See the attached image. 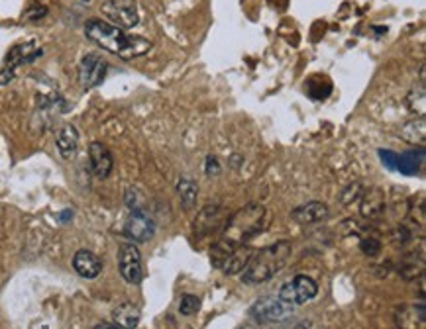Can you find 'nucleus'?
<instances>
[{"label":"nucleus","mask_w":426,"mask_h":329,"mask_svg":"<svg viewBox=\"0 0 426 329\" xmlns=\"http://www.w3.org/2000/svg\"><path fill=\"white\" fill-rule=\"evenodd\" d=\"M289 257H291V245L287 241H279L269 247H264L259 253L250 257V261L242 271V281L246 284H264L271 281L285 267Z\"/></svg>","instance_id":"2"},{"label":"nucleus","mask_w":426,"mask_h":329,"mask_svg":"<svg viewBox=\"0 0 426 329\" xmlns=\"http://www.w3.org/2000/svg\"><path fill=\"white\" fill-rule=\"evenodd\" d=\"M265 217H267V212H265L264 206L248 204L228 220L222 239L228 243H234V245H244L246 241L255 238L264 229Z\"/></svg>","instance_id":"3"},{"label":"nucleus","mask_w":426,"mask_h":329,"mask_svg":"<svg viewBox=\"0 0 426 329\" xmlns=\"http://www.w3.org/2000/svg\"><path fill=\"white\" fill-rule=\"evenodd\" d=\"M46 8L44 6H40V10L34 12V10H30L28 14H26V18H30V20H37V18H42V16H46Z\"/></svg>","instance_id":"22"},{"label":"nucleus","mask_w":426,"mask_h":329,"mask_svg":"<svg viewBox=\"0 0 426 329\" xmlns=\"http://www.w3.org/2000/svg\"><path fill=\"white\" fill-rule=\"evenodd\" d=\"M124 233L136 243H146L155 235V222L146 210H132L124 224Z\"/></svg>","instance_id":"8"},{"label":"nucleus","mask_w":426,"mask_h":329,"mask_svg":"<svg viewBox=\"0 0 426 329\" xmlns=\"http://www.w3.org/2000/svg\"><path fill=\"white\" fill-rule=\"evenodd\" d=\"M201 310V298H196L193 294H185L181 298V304H179V312L183 316H195L196 312Z\"/></svg>","instance_id":"18"},{"label":"nucleus","mask_w":426,"mask_h":329,"mask_svg":"<svg viewBox=\"0 0 426 329\" xmlns=\"http://www.w3.org/2000/svg\"><path fill=\"white\" fill-rule=\"evenodd\" d=\"M126 204L130 210H144V196H142L138 188H128Z\"/></svg>","instance_id":"19"},{"label":"nucleus","mask_w":426,"mask_h":329,"mask_svg":"<svg viewBox=\"0 0 426 329\" xmlns=\"http://www.w3.org/2000/svg\"><path fill=\"white\" fill-rule=\"evenodd\" d=\"M139 318H142V314H139L138 306H134V304H120V306L116 308L114 312H112V319H114V323L118 326V328L122 329H132L136 328L139 323Z\"/></svg>","instance_id":"16"},{"label":"nucleus","mask_w":426,"mask_h":329,"mask_svg":"<svg viewBox=\"0 0 426 329\" xmlns=\"http://www.w3.org/2000/svg\"><path fill=\"white\" fill-rule=\"evenodd\" d=\"M425 163V149H411V151H404V153H397V159H395V169L399 170L401 175L407 177H413L418 172L420 165Z\"/></svg>","instance_id":"15"},{"label":"nucleus","mask_w":426,"mask_h":329,"mask_svg":"<svg viewBox=\"0 0 426 329\" xmlns=\"http://www.w3.org/2000/svg\"><path fill=\"white\" fill-rule=\"evenodd\" d=\"M85 35L92 44L103 47L104 51H110L122 59H134L151 49V44L146 37L128 35L122 28L103 20H89L85 24Z\"/></svg>","instance_id":"1"},{"label":"nucleus","mask_w":426,"mask_h":329,"mask_svg":"<svg viewBox=\"0 0 426 329\" xmlns=\"http://www.w3.org/2000/svg\"><path fill=\"white\" fill-rule=\"evenodd\" d=\"M56 143H58L59 155L63 159H73L75 153H77V148H79V134H77L75 125H61L58 130V134H56Z\"/></svg>","instance_id":"12"},{"label":"nucleus","mask_w":426,"mask_h":329,"mask_svg":"<svg viewBox=\"0 0 426 329\" xmlns=\"http://www.w3.org/2000/svg\"><path fill=\"white\" fill-rule=\"evenodd\" d=\"M177 194L181 198V204H183L185 210H193L196 204V196H198V186L193 179H179L177 182Z\"/></svg>","instance_id":"17"},{"label":"nucleus","mask_w":426,"mask_h":329,"mask_svg":"<svg viewBox=\"0 0 426 329\" xmlns=\"http://www.w3.org/2000/svg\"><path fill=\"white\" fill-rule=\"evenodd\" d=\"M89 161H91V169L94 172V177L101 179V181L108 179L112 169H114L112 153L101 141H92L89 145Z\"/></svg>","instance_id":"10"},{"label":"nucleus","mask_w":426,"mask_h":329,"mask_svg":"<svg viewBox=\"0 0 426 329\" xmlns=\"http://www.w3.org/2000/svg\"><path fill=\"white\" fill-rule=\"evenodd\" d=\"M73 269L75 273L83 276V278H96L99 274L103 273V261L89 249H81L75 253L73 257Z\"/></svg>","instance_id":"11"},{"label":"nucleus","mask_w":426,"mask_h":329,"mask_svg":"<svg viewBox=\"0 0 426 329\" xmlns=\"http://www.w3.org/2000/svg\"><path fill=\"white\" fill-rule=\"evenodd\" d=\"M361 249H364V253H366V255L373 257V255H377V253H380L381 243L377 241V239H366V241L361 243Z\"/></svg>","instance_id":"20"},{"label":"nucleus","mask_w":426,"mask_h":329,"mask_svg":"<svg viewBox=\"0 0 426 329\" xmlns=\"http://www.w3.org/2000/svg\"><path fill=\"white\" fill-rule=\"evenodd\" d=\"M103 14L122 30L136 28L139 24L138 6L134 0H108L103 4Z\"/></svg>","instance_id":"6"},{"label":"nucleus","mask_w":426,"mask_h":329,"mask_svg":"<svg viewBox=\"0 0 426 329\" xmlns=\"http://www.w3.org/2000/svg\"><path fill=\"white\" fill-rule=\"evenodd\" d=\"M291 217L295 222H299L300 226H311V224H318L328 217V206L323 202H309V204L299 206L293 210Z\"/></svg>","instance_id":"13"},{"label":"nucleus","mask_w":426,"mask_h":329,"mask_svg":"<svg viewBox=\"0 0 426 329\" xmlns=\"http://www.w3.org/2000/svg\"><path fill=\"white\" fill-rule=\"evenodd\" d=\"M316 294H318V284L314 283L311 276H305V274L295 276L293 281L283 284L279 290V298L291 306H300L312 300Z\"/></svg>","instance_id":"5"},{"label":"nucleus","mask_w":426,"mask_h":329,"mask_svg":"<svg viewBox=\"0 0 426 329\" xmlns=\"http://www.w3.org/2000/svg\"><path fill=\"white\" fill-rule=\"evenodd\" d=\"M118 269L128 284H139L144 278L142 255L134 243H122L118 251Z\"/></svg>","instance_id":"7"},{"label":"nucleus","mask_w":426,"mask_h":329,"mask_svg":"<svg viewBox=\"0 0 426 329\" xmlns=\"http://www.w3.org/2000/svg\"><path fill=\"white\" fill-rule=\"evenodd\" d=\"M108 63L103 55L99 53H89L81 59L79 63V82L83 89H94L99 87L106 77Z\"/></svg>","instance_id":"9"},{"label":"nucleus","mask_w":426,"mask_h":329,"mask_svg":"<svg viewBox=\"0 0 426 329\" xmlns=\"http://www.w3.org/2000/svg\"><path fill=\"white\" fill-rule=\"evenodd\" d=\"M254 253H252V249L250 247H244V245H238V247H234V249L220 261L219 269H222L226 274H238L242 273L244 267L248 265V261H250V257H252Z\"/></svg>","instance_id":"14"},{"label":"nucleus","mask_w":426,"mask_h":329,"mask_svg":"<svg viewBox=\"0 0 426 329\" xmlns=\"http://www.w3.org/2000/svg\"><path fill=\"white\" fill-rule=\"evenodd\" d=\"M293 312V306L283 302L279 296H264L259 300H255L254 306L250 308V316L259 323V326H269L283 321L289 314Z\"/></svg>","instance_id":"4"},{"label":"nucleus","mask_w":426,"mask_h":329,"mask_svg":"<svg viewBox=\"0 0 426 329\" xmlns=\"http://www.w3.org/2000/svg\"><path fill=\"white\" fill-rule=\"evenodd\" d=\"M205 170H207L208 177H216V175H220V163L216 157H212V155H208L207 157V165H205Z\"/></svg>","instance_id":"21"}]
</instances>
